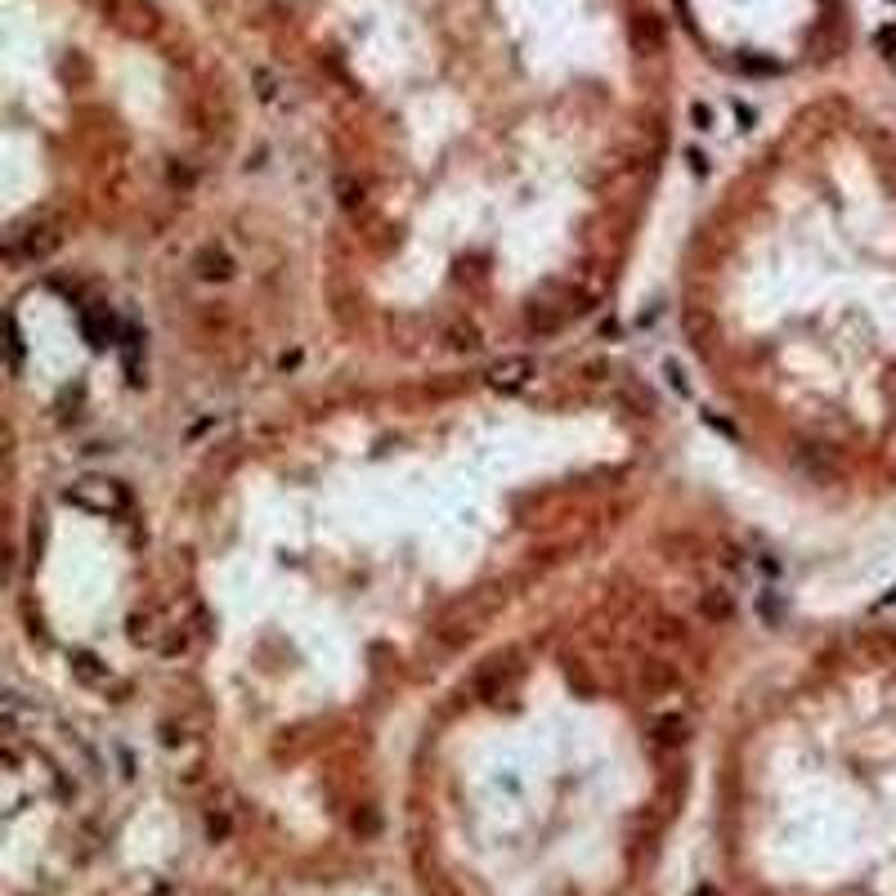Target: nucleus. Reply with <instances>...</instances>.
Segmentation results:
<instances>
[{
	"mask_svg": "<svg viewBox=\"0 0 896 896\" xmlns=\"http://www.w3.org/2000/svg\"><path fill=\"white\" fill-rule=\"evenodd\" d=\"M95 663H99L95 655H77V659H73V668H77V672H81L86 681H103L108 672H103V668H95Z\"/></svg>",
	"mask_w": 896,
	"mask_h": 896,
	"instance_id": "1",
	"label": "nucleus"
},
{
	"mask_svg": "<svg viewBox=\"0 0 896 896\" xmlns=\"http://www.w3.org/2000/svg\"><path fill=\"white\" fill-rule=\"evenodd\" d=\"M887 641H892V650H896V632H892V637H887Z\"/></svg>",
	"mask_w": 896,
	"mask_h": 896,
	"instance_id": "2",
	"label": "nucleus"
}]
</instances>
